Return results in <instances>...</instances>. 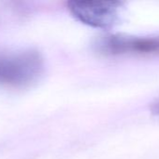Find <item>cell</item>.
Returning <instances> with one entry per match:
<instances>
[{
    "label": "cell",
    "instance_id": "1",
    "mask_svg": "<svg viewBox=\"0 0 159 159\" xmlns=\"http://www.w3.org/2000/svg\"><path fill=\"white\" fill-rule=\"evenodd\" d=\"M44 70L37 51L22 50L0 55V84L22 88L37 81Z\"/></svg>",
    "mask_w": 159,
    "mask_h": 159
},
{
    "label": "cell",
    "instance_id": "2",
    "mask_svg": "<svg viewBox=\"0 0 159 159\" xmlns=\"http://www.w3.org/2000/svg\"><path fill=\"white\" fill-rule=\"evenodd\" d=\"M125 3L120 1H69L70 13L82 23L99 29H111L121 21Z\"/></svg>",
    "mask_w": 159,
    "mask_h": 159
},
{
    "label": "cell",
    "instance_id": "3",
    "mask_svg": "<svg viewBox=\"0 0 159 159\" xmlns=\"http://www.w3.org/2000/svg\"><path fill=\"white\" fill-rule=\"evenodd\" d=\"M96 47L101 54L108 56L125 54L156 56L159 55V36L107 34L97 40Z\"/></svg>",
    "mask_w": 159,
    "mask_h": 159
},
{
    "label": "cell",
    "instance_id": "4",
    "mask_svg": "<svg viewBox=\"0 0 159 159\" xmlns=\"http://www.w3.org/2000/svg\"><path fill=\"white\" fill-rule=\"evenodd\" d=\"M151 112L154 115L159 116V102H157L154 104H152V106H151Z\"/></svg>",
    "mask_w": 159,
    "mask_h": 159
}]
</instances>
